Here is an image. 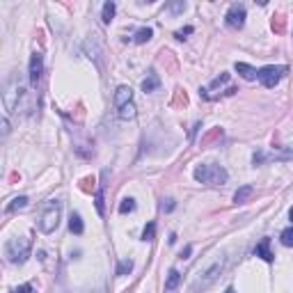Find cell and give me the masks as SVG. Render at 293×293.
Masks as SVG:
<instances>
[{
  "instance_id": "cell-7",
  "label": "cell",
  "mask_w": 293,
  "mask_h": 293,
  "mask_svg": "<svg viewBox=\"0 0 293 293\" xmlns=\"http://www.w3.org/2000/svg\"><path fill=\"white\" fill-rule=\"evenodd\" d=\"M41 69H44L41 55H39V53H33V57H30V82H33V85H37V82H39Z\"/></svg>"
},
{
  "instance_id": "cell-24",
  "label": "cell",
  "mask_w": 293,
  "mask_h": 293,
  "mask_svg": "<svg viewBox=\"0 0 293 293\" xmlns=\"http://www.w3.org/2000/svg\"><path fill=\"white\" fill-rule=\"evenodd\" d=\"M7 130H9V122H7V119H2V133L7 135Z\"/></svg>"
},
{
  "instance_id": "cell-23",
  "label": "cell",
  "mask_w": 293,
  "mask_h": 293,
  "mask_svg": "<svg viewBox=\"0 0 293 293\" xmlns=\"http://www.w3.org/2000/svg\"><path fill=\"white\" fill-rule=\"evenodd\" d=\"M190 252H193V247H190V245H186V250L181 252V259H188V257H190Z\"/></svg>"
},
{
  "instance_id": "cell-21",
  "label": "cell",
  "mask_w": 293,
  "mask_h": 293,
  "mask_svg": "<svg viewBox=\"0 0 293 293\" xmlns=\"http://www.w3.org/2000/svg\"><path fill=\"white\" fill-rule=\"evenodd\" d=\"M97 211L103 215V193H101V190L97 193Z\"/></svg>"
},
{
  "instance_id": "cell-16",
  "label": "cell",
  "mask_w": 293,
  "mask_h": 293,
  "mask_svg": "<svg viewBox=\"0 0 293 293\" xmlns=\"http://www.w3.org/2000/svg\"><path fill=\"white\" fill-rule=\"evenodd\" d=\"M113 16H114V2H106V5H103V21L110 23Z\"/></svg>"
},
{
  "instance_id": "cell-26",
  "label": "cell",
  "mask_w": 293,
  "mask_h": 293,
  "mask_svg": "<svg viewBox=\"0 0 293 293\" xmlns=\"http://www.w3.org/2000/svg\"><path fill=\"white\" fill-rule=\"evenodd\" d=\"M289 215H291V220H293V209H291V213H289Z\"/></svg>"
},
{
  "instance_id": "cell-25",
  "label": "cell",
  "mask_w": 293,
  "mask_h": 293,
  "mask_svg": "<svg viewBox=\"0 0 293 293\" xmlns=\"http://www.w3.org/2000/svg\"><path fill=\"white\" fill-rule=\"evenodd\" d=\"M227 293H236V291H234V289H227Z\"/></svg>"
},
{
  "instance_id": "cell-1",
  "label": "cell",
  "mask_w": 293,
  "mask_h": 293,
  "mask_svg": "<svg viewBox=\"0 0 293 293\" xmlns=\"http://www.w3.org/2000/svg\"><path fill=\"white\" fill-rule=\"evenodd\" d=\"M114 108L122 119H133L135 117V101H133V90L122 85L114 92Z\"/></svg>"
},
{
  "instance_id": "cell-4",
  "label": "cell",
  "mask_w": 293,
  "mask_h": 293,
  "mask_svg": "<svg viewBox=\"0 0 293 293\" xmlns=\"http://www.w3.org/2000/svg\"><path fill=\"white\" fill-rule=\"evenodd\" d=\"M195 179L199 183H209V186H218L227 181V172L222 170L220 165H199L195 170Z\"/></svg>"
},
{
  "instance_id": "cell-11",
  "label": "cell",
  "mask_w": 293,
  "mask_h": 293,
  "mask_svg": "<svg viewBox=\"0 0 293 293\" xmlns=\"http://www.w3.org/2000/svg\"><path fill=\"white\" fill-rule=\"evenodd\" d=\"M254 195V188L252 186H243V188H238L236 190V195H234V202L236 204H243V202H247L250 197Z\"/></svg>"
},
{
  "instance_id": "cell-18",
  "label": "cell",
  "mask_w": 293,
  "mask_h": 293,
  "mask_svg": "<svg viewBox=\"0 0 293 293\" xmlns=\"http://www.w3.org/2000/svg\"><path fill=\"white\" fill-rule=\"evenodd\" d=\"M282 243L286 245V247H293V227H289V229H284V231H282Z\"/></svg>"
},
{
  "instance_id": "cell-22",
  "label": "cell",
  "mask_w": 293,
  "mask_h": 293,
  "mask_svg": "<svg viewBox=\"0 0 293 293\" xmlns=\"http://www.w3.org/2000/svg\"><path fill=\"white\" fill-rule=\"evenodd\" d=\"M130 268H133V263H130V261H122V266H119V270H117V275H124V273L130 270Z\"/></svg>"
},
{
  "instance_id": "cell-17",
  "label": "cell",
  "mask_w": 293,
  "mask_h": 293,
  "mask_svg": "<svg viewBox=\"0 0 293 293\" xmlns=\"http://www.w3.org/2000/svg\"><path fill=\"white\" fill-rule=\"evenodd\" d=\"M25 206H28V197H16L14 202L9 204L7 211H18V209H25Z\"/></svg>"
},
{
  "instance_id": "cell-15",
  "label": "cell",
  "mask_w": 293,
  "mask_h": 293,
  "mask_svg": "<svg viewBox=\"0 0 293 293\" xmlns=\"http://www.w3.org/2000/svg\"><path fill=\"white\" fill-rule=\"evenodd\" d=\"M151 37H154L151 28H140L138 33H135V37H133V41H135V44H145V41H149Z\"/></svg>"
},
{
  "instance_id": "cell-10",
  "label": "cell",
  "mask_w": 293,
  "mask_h": 293,
  "mask_svg": "<svg viewBox=\"0 0 293 293\" xmlns=\"http://www.w3.org/2000/svg\"><path fill=\"white\" fill-rule=\"evenodd\" d=\"M236 71L243 76L245 81H254V78H257V73H259L257 69H254V66L243 65V62H236Z\"/></svg>"
},
{
  "instance_id": "cell-6",
  "label": "cell",
  "mask_w": 293,
  "mask_h": 293,
  "mask_svg": "<svg viewBox=\"0 0 293 293\" xmlns=\"http://www.w3.org/2000/svg\"><path fill=\"white\" fill-rule=\"evenodd\" d=\"M227 25L229 28H234V30H241L245 25V7L243 5H231L227 12Z\"/></svg>"
},
{
  "instance_id": "cell-5",
  "label": "cell",
  "mask_w": 293,
  "mask_h": 293,
  "mask_svg": "<svg viewBox=\"0 0 293 293\" xmlns=\"http://www.w3.org/2000/svg\"><path fill=\"white\" fill-rule=\"evenodd\" d=\"M284 73H286V66H282V65H268V66H263V69H259V73H257V78L261 81V85L263 87H275L277 82L284 78Z\"/></svg>"
},
{
  "instance_id": "cell-9",
  "label": "cell",
  "mask_w": 293,
  "mask_h": 293,
  "mask_svg": "<svg viewBox=\"0 0 293 293\" xmlns=\"http://www.w3.org/2000/svg\"><path fill=\"white\" fill-rule=\"evenodd\" d=\"M257 257H261L263 261H273L275 254L270 252V238H263L259 245H257Z\"/></svg>"
},
{
  "instance_id": "cell-3",
  "label": "cell",
  "mask_w": 293,
  "mask_h": 293,
  "mask_svg": "<svg viewBox=\"0 0 293 293\" xmlns=\"http://www.w3.org/2000/svg\"><path fill=\"white\" fill-rule=\"evenodd\" d=\"M5 254L12 263H23L30 257V238H9V243L5 245Z\"/></svg>"
},
{
  "instance_id": "cell-19",
  "label": "cell",
  "mask_w": 293,
  "mask_h": 293,
  "mask_svg": "<svg viewBox=\"0 0 293 293\" xmlns=\"http://www.w3.org/2000/svg\"><path fill=\"white\" fill-rule=\"evenodd\" d=\"M133 209H135V202H133L130 197H126V199L119 204V213H130Z\"/></svg>"
},
{
  "instance_id": "cell-12",
  "label": "cell",
  "mask_w": 293,
  "mask_h": 293,
  "mask_svg": "<svg viewBox=\"0 0 293 293\" xmlns=\"http://www.w3.org/2000/svg\"><path fill=\"white\" fill-rule=\"evenodd\" d=\"M181 282V275H179V270H170V275H167V282H165V291H174L177 286H179Z\"/></svg>"
},
{
  "instance_id": "cell-2",
  "label": "cell",
  "mask_w": 293,
  "mask_h": 293,
  "mask_svg": "<svg viewBox=\"0 0 293 293\" xmlns=\"http://www.w3.org/2000/svg\"><path fill=\"white\" fill-rule=\"evenodd\" d=\"M60 213H62V202H49L44 206V211L39 215V229L44 234H50V231H55L57 225H60Z\"/></svg>"
},
{
  "instance_id": "cell-20",
  "label": "cell",
  "mask_w": 293,
  "mask_h": 293,
  "mask_svg": "<svg viewBox=\"0 0 293 293\" xmlns=\"http://www.w3.org/2000/svg\"><path fill=\"white\" fill-rule=\"evenodd\" d=\"M154 231H156V225H154V222H149V225L145 227V234H142V238H145V241H151V238H154Z\"/></svg>"
},
{
  "instance_id": "cell-14",
  "label": "cell",
  "mask_w": 293,
  "mask_h": 293,
  "mask_svg": "<svg viewBox=\"0 0 293 293\" xmlns=\"http://www.w3.org/2000/svg\"><path fill=\"white\" fill-rule=\"evenodd\" d=\"M69 229H71L73 234H82V220L78 213H71V218H69Z\"/></svg>"
},
{
  "instance_id": "cell-13",
  "label": "cell",
  "mask_w": 293,
  "mask_h": 293,
  "mask_svg": "<svg viewBox=\"0 0 293 293\" xmlns=\"http://www.w3.org/2000/svg\"><path fill=\"white\" fill-rule=\"evenodd\" d=\"M158 85H161L158 76H156V73H149V78H145V81H142V90H145V92H154Z\"/></svg>"
},
{
  "instance_id": "cell-8",
  "label": "cell",
  "mask_w": 293,
  "mask_h": 293,
  "mask_svg": "<svg viewBox=\"0 0 293 293\" xmlns=\"http://www.w3.org/2000/svg\"><path fill=\"white\" fill-rule=\"evenodd\" d=\"M220 270H222V263H215L211 270H206V277H204L202 282H197L193 289H195V291H197V289H206V286L211 284V282H215V277L220 275Z\"/></svg>"
}]
</instances>
